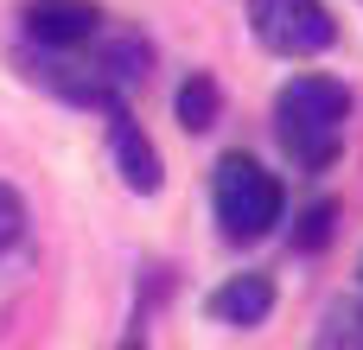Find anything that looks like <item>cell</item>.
I'll use <instances>...</instances> for the list:
<instances>
[{
    "instance_id": "6",
    "label": "cell",
    "mask_w": 363,
    "mask_h": 350,
    "mask_svg": "<svg viewBox=\"0 0 363 350\" xmlns=\"http://www.w3.org/2000/svg\"><path fill=\"white\" fill-rule=\"evenodd\" d=\"M274 312V281L268 274H236V281H223L217 293H211V319H223V325H262Z\"/></svg>"
},
{
    "instance_id": "7",
    "label": "cell",
    "mask_w": 363,
    "mask_h": 350,
    "mask_svg": "<svg viewBox=\"0 0 363 350\" xmlns=\"http://www.w3.org/2000/svg\"><path fill=\"white\" fill-rule=\"evenodd\" d=\"M172 108H179V121H185V134H204V128L217 121V108H223V96H217V83H211L204 70H191V77L179 83V96H172Z\"/></svg>"
},
{
    "instance_id": "8",
    "label": "cell",
    "mask_w": 363,
    "mask_h": 350,
    "mask_svg": "<svg viewBox=\"0 0 363 350\" xmlns=\"http://www.w3.org/2000/svg\"><path fill=\"white\" fill-rule=\"evenodd\" d=\"M332 230H338V204H313V210L300 217L294 242H300V249H319V242H332Z\"/></svg>"
},
{
    "instance_id": "4",
    "label": "cell",
    "mask_w": 363,
    "mask_h": 350,
    "mask_svg": "<svg viewBox=\"0 0 363 350\" xmlns=\"http://www.w3.org/2000/svg\"><path fill=\"white\" fill-rule=\"evenodd\" d=\"M102 26H108V19H102L96 0H32V6H26V32H32V45H45V51H83Z\"/></svg>"
},
{
    "instance_id": "2",
    "label": "cell",
    "mask_w": 363,
    "mask_h": 350,
    "mask_svg": "<svg viewBox=\"0 0 363 350\" xmlns=\"http://www.w3.org/2000/svg\"><path fill=\"white\" fill-rule=\"evenodd\" d=\"M211 204H217V230H223L230 242H262V236L281 223L287 191H281V179H274L262 159L223 153V159H217V179H211Z\"/></svg>"
},
{
    "instance_id": "10",
    "label": "cell",
    "mask_w": 363,
    "mask_h": 350,
    "mask_svg": "<svg viewBox=\"0 0 363 350\" xmlns=\"http://www.w3.org/2000/svg\"><path fill=\"white\" fill-rule=\"evenodd\" d=\"M357 325H363L357 312H351V306H338V312H332V325H325L319 338H325V344H338V338H357V344H363V332H357Z\"/></svg>"
},
{
    "instance_id": "1",
    "label": "cell",
    "mask_w": 363,
    "mask_h": 350,
    "mask_svg": "<svg viewBox=\"0 0 363 350\" xmlns=\"http://www.w3.org/2000/svg\"><path fill=\"white\" fill-rule=\"evenodd\" d=\"M345 121H351V89L338 77H294L274 96V140L287 147L294 166L325 172L345 147Z\"/></svg>"
},
{
    "instance_id": "9",
    "label": "cell",
    "mask_w": 363,
    "mask_h": 350,
    "mask_svg": "<svg viewBox=\"0 0 363 350\" xmlns=\"http://www.w3.org/2000/svg\"><path fill=\"white\" fill-rule=\"evenodd\" d=\"M19 236H26V198H19V191L0 179V255H6Z\"/></svg>"
},
{
    "instance_id": "5",
    "label": "cell",
    "mask_w": 363,
    "mask_h": 350,
    "mask_svg": "<svg viewBox=\"0 0 363 350\" xmlns=\"http://www.w3.org/2000/svg\"><path fill=\"white\" fill-rule=\"evenodd\" d=\"M108 153H115V172H121V185H128V191H140V198H153V191H160V153H153V140H147L128 115H115V121H108Z\"/></svg>"
},
{
    "instance_id": "3",
    "label": "cell",
    "mask_w": 363,
    "mask_h": 350,
    "mask_svg": "<svg viewBox=\"0 0 363 350\" xmlns=\"http://www.w3.org/2000/svg\"><path fill=\"white\" fill-rule=\"evenodd\" d=\"M249 26L274 57H319L338 38L325 0H249Z\"/></svg>"
}]
</instances>
